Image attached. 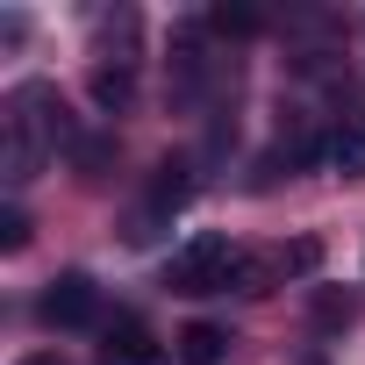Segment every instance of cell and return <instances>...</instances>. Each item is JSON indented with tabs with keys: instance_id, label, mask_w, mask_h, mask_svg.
I'll use <instances>...</instances> for the list:
<instances>
[{
	"instance_id": "6da1fadb",
	"label": "cell",
	"mask_w": 365,
	"mask_h": 365,
	"mask_svg": "<svg viewBox=\"0 0 365 365\" xmlns=\"http://www.w3.org/2000/svg\"><path fill=\"white\" fill-rule=\"evenodd\" d=\"M65 108H58V93L51 86H15V101H8V179L22 187V179H36V165H43V150L51 143H65V122H58Z\"/></svg>"
},
{
	"instance_id": "7a4b0ae2",
	"label": "cell",
	"mask_w": 365,
	"mask_h": 365,
	"mask_svg": "<svg viewBox=\"0 0 365 365\" xmlns=\"http://www.w3.org/2000/svg\"><path fill=\"white\" fill-rule=\"evenodd\" d=\"M237 258H244V251H237L230 237H194V244H179V251H172L165 287H172V294H215V287H230Z\"/></svg>"
},
{
	"instance_id": "3957f363",
	"label": "cell",
	"mask_w": 365,
	"mask_h": 365,
	"mask_svg": "<svg viewBox=\"0 0 365 365\" xmlns=\"http://www.w3.org/2000/svg\"><path fill=\"white\" fill-rule=\"evenodd\" d=\"M93 315H101V287H93L86 272H58L51 294H43V322H51V329H86Z\"/></svg>"
},
{
	"instance_id": "277c9868",
	"label": "cell",
	"mask_w": 365,
	"mask_h": 365,
	"mask_svg": "<svg viewBox=\"0 0 365 365\" xmlns=\"http://www.w3.org/2000/svg\"><path fill=\"white\" fill-rule=\"evenodd\" d=\"M187 194H194V172H187V165H179V158H172V165H158V179H150V208L136 215V230H129V237L143 244L158 215H172V208H187Z\"/></svg>"
},
{
	"instance_id": "5b68a950",
	"label": "cell",
	"mask_w": 365,
	"mask_h": 365,
	"mask_svg": "<svg viewBox=\"0 0 365 365\" xmlns=\"http://www.w3.org/2000/svg\"><path fill=\"white\" fill-rule=\"evenodd\" d=\"M101 358H108V365H172V358L143 336V322H115L108 344H101Z\"/></svg>"
},
{
	"instance_id": "8992f818",
	"label": "cell",
	"mask_w": 365,
	"mask_h": 365,
	"mask_svg": "<svg viewBox=\"0 0 365 365\" xmlns=\"http://www.w3.org/2000/svg\"><path fill=\"white\" fill-rule=\"evenodd\" d=\"M222 351H230V336L215 322H187L179 329V365H222Z\"/></svg>"
},
{
	"instance_id": "52a82bcc",
	"label": "cell",
	"mask_w": 365,
	"mask_h": 365,
	"mask_svg": "<svg viewBox=\"0 0 365 365\" xmlns=\"http://www.w3.org/2000/svg\"><path fill=\"white\" fill-rule=\"evenodd\" d=\"M93 101H101L108 115H122V108L136 101V72H129V65H93Z\"/></svg>"
},
{
	"instance_id": "ba28073f",
	"label": "cell",
	"mask_w": 365,
	"mask_h": 365,
	"mask_svg": "<svg viewBox=\"0 0 365 365\" xmlns=\"http://www.w3.org/2000/svg\"><path fill=\"white\" fill-rule=\"evenodd\" d=\"M322 158H329L344 179H365V129H358V122H344V129L322 143Z\"/></svg>"
},
{
	"instance_id": "9c48e42d",
	"label": "cell",
	"mask_w": 365,
	"mask_h": 365,
	"mask_svg": "<svg viewBox=\"0 0 365 365\" xmlns=\"http://www.w3.org/2000/svg\"><path fill=\"white\" fill-rule=\"evenodd\" d=\"M272 279H279V258H258V251H244V258H237V272H230V287H237V294H272Z\"/></svg>"
},
{
	"instance_id": "30bf717a",
	"label": "cell",
	"mask_w": 365,
	"mask_h": 365,
	"mask_svg": "<svg viewBox=\"0 0 365 365\" xmlns=\"http://www.w3.org/2000/svg\"><path fill=\"white\" fill-rule=\"evenodd\" d=\"M315 265H322V244H308V237L279 251V272H294V279H301V272H315Z\"/></svg>"
},
{
	"instance_id": "8fae6325",
	"label": "cell",
	"mask_w": 365,
	"mask_h": 365,
	"mask_svg": "<svg viewBox=\"0 0 365 365\" xmlns=\"http://www.w3.org/2000/svg\"><path fill=\"white\" fill-rule=\"evenodd\" d=\"M29 244V215L22 208H0V251H22Z\"/></svg>"
},
{
	"instance_id": "7c38bea8",
	"label": "cell",
	"mask_w": 365,
	"mask_h": 365,
	"mask_svg": "<svg viewBox=\"0 0 365 365\" xmlns=\"http://www.w3.org/2000/svg\"><path fill=\"white\" fill-rule=\"evenodd\" d=\"M208 22H215L222 36H230V29H237V36H251V29H258V15H251V8H215Z\"/></svg>"
},
{
	"instance_id": "4fadbf2b",
	"label": "cell",
	"mask_w": 365,
	"mask_h": 365,
	"mask_svg": "<svg viewBox=\"0 0 365 365\" xmlns=\"http://www.w3.org/2000/svg\"><path fill=\"white\" fill-rule=\"evenodd\" d=\"M22 365H65V358H51V351H36V358H22Z\"/></svg>"
}]
</instances>
